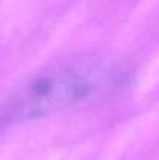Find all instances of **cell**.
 <instances>
[{
  "label": "cell",
  "instance_id": "cell-1",
  "mask_svg": "<svg viewBox=\"0 0 159 160\" xmlns=\"http://www.w3.org/2000/svg\"><path fill=\"white\" fill-rule=\"evenodd\" d=\"M126 73L98 56H73L34 73L0 106V131L94 101L123 87Z\"/></svg>",
  "mask_w": 159,
  "mask_h": 160
}]
</instances>
